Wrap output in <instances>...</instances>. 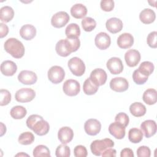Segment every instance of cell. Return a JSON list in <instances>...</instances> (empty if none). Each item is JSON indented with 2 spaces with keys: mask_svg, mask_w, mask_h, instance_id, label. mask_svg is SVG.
Wrapping results in <instances>:
<instances>
[{
  "mask_svg": "<svg viewBox=\"0 0 157 157\" xmlns=\"http://www.w3.org/2000/svg\"><path fill=\"white\" fill-rule=\"evenodd\" d=\"M1 72L5 76H12L17 71V64L12 61L6 60L1 64Z\"/></svg>",
  "mask_w": 157,
  "mask_h": 157,
  "instance_id": "7402d4cb",
  "label": "cell"
},
{
  "mask_svg": "<svg viewBox=\"0 0 157 157\" xmlns=\"http://www.w3.org/2000/svg\"><path fill=\"white\" fill-rule=\"evenodd\" d=\"M85 132L90 136H96L101 129V124L99 121L94 118H90L86 120L84 124Z\"/></svg>",
  "mask_w": 157,
  "mask_h": 157,
  "instance_id": "7c38bea8",
  "label": "cell"
},
{
  "mask_svg": "<svg viewBox=\"0 0 157 157\" xmlns=\"http://www.w3.org/2000/svg\"><path fill=\"white\" fill-rule=\"evenodd\" d=\"M20 36L26 40L33 39L36 35V28L30 24H26L21 26L20 29Z\"/></svg>",
  "mask_w": 157,
  "mask_h": 157,
  "instance_id": "603a6c76",
  "label": "cell"
},
{
  "mask_svg": "<svg viewBox=\"0 0 157 157\" xmlns=\"http://www.w3.org/2000/svg\"><path fill=\"white\" fill-rule=\"evenodd\" d=\"M114 146V142L109 139L105 138L101 140H95L90 145V149L95 156H101L107 149L112 148Z\"/></svg>",
  "mask_w": 157,
  "mask_h": 157,
  "instance_id": "277c9868",
  "label": "cell"
},
{
  "mask_svg": "<svg viewBox=\"0 0 157 157\" xmlns=\"http://www.w3.org/2000/svg\"><path fill=\"white\" fill-rule=\"evenodd\" d=\"M155 69V66L153 65V64L150 62V61H144L142 62L139 68L137 69L139 72H140L142 74H144V75L148 77L149 75H150L152 72H153Z\"/></svg>",
  "mask_w": 157,
  "mask_h": 157,
  "instance_id": "d6a6232c",
  "label": "cell"
},
{
  "mask_svg": "<svg viewBox=\"0 0 157 157\" xmlns=\"http://www.w3.org/2000/svg\"><path fill=\"white\" fill-rule=\"evenodd\" d=\"M55 155L57 157H69L71 155V150L68 146L62 144L57 147L55 151Z\"/></svg>",
  "mask_w": 157,
  "mask_h": 157,
  "instance_id": "8d00e7d4",
  "label": "cell"
},
{
  "mask_svg": "<svg viewBox=\"0 0 157 157\" xmlns=\"http://www.w3.org/2000/svg\"><path fill=\"white\" fill-rule=\"evenodd\" d=\"M156 123L154 120H147L143 121L140 124V129L147 138H150L156 132Z\"/></svg>",
  "mask_w": 157,
  "mask_h": 157,
  "instance_id": "e0dca14e",
  "label": "cell"
},
{
  "mask_svg": "<svg viewBox=\"0 0 157 157\" xmlns=\"http://www.w3.org/2000/svg\"><path fill=\"white\" fill-rule=\"evenodd\" d=\"M36 92L29 88H23L17 90L15 94V98L19 102H28L34 99Z\"/></svg>",
  "mask_w": 157,
  "mask_h": 157,
  "instance_id": "52a82bcc",
  "label": "cell"
},
{
  "mask_svg": "<svg viewBox=\"0 0 157 157\" xmlns=\"http://www.w3.org/2000/svg\"><path fill=\"white\" fill-rule=\"evenodd\" d=\"M5 50L15 58L20 59L25 54V47L21 42L16 38L8 39L4 44Z\"/></svg>",
  "mask_w": 157,
  "mask_h": 157,
  "instance_id": "3957f363",
  "label": "cell"
},
{
  "mask_svg": "<svg viewBox=\"0 0 157 157\" xmlns=\"http://www.w3.org/2000/svg\"><path fill=\"white\" fill-rule=\"evenodd\" d=\"M21 155H26V156H28V155H27V154H24V153H18V154H17V155H16V156H21Z\"/></svg>",
  "mask_w": 157,
  "mask_h": 157,
  "instance_id": "c3c4849f",
  "label": "cell"
},
{
  "mask_svg": "<svg viewBox=\"0 0 157 157\" xmlns=\"http://www.w3.org/2000/svg\"><path fill=\"white\" fill-rule=\"evenodd\" d=\"M89 78L94 83L99 86L105 84L107 81V75L104 69L96 68L91 71Z\"/></svg>",
  "mask_w": 157,
  "mask_h": 157,
  "instance_id": "30bf717a",
  "label": "cell"
},
{
  "mask_svg": "<svg viewBox=\"0 0 157 157\" xmlns=\"http://www.w3.org/2000/svg\"><path fill=\"white\" fill-rule=\"evenodd\" d=\"M64 93L69 96H77L80 91V85L78 81L74 79H69L64 82L63 85Z\"/></svg>",
  "mask_w": 157,
  "mask_h": 157,
  "instance_id": "ba28073f",
  "label": "cell"
},
{
  "mask_svg": "<svg viewBox=\"0 0 157 157\" xmlns=\"http://www.w3.org/2000/svg\"><path fill=\"white\" fill-rule=\"evenodd\" d=\"M82 26L84 31L86 32L92 31L96 26V22L91 17H85L82 20Z\"/></svg>",
  "mask_w": 157,
  "mask_h": 157,
  "instance_id": "836d02e7",
  "label": "cell"
},
{
  "mask_svg": "<svg viewBox=\"0 0 157 157\" xmlns=\"http://www.w3.org/2000/svg\"><path fill=\"white\" fill-rule=\"evenodd\" d=\"M125 129L123 124L117 121L111 123L109 126V132L117 139H122L125 136Z\"/></svg>",
  "mask_w": 157,
  "mask_h": 157,
  "instance_id": "ac0fdd59",
  "label": "cell"
},
{
  "mask_svg": "<svg viewBox=\"0 0 157 157\" xmlns=\"http://www.w3.org/2000/svg\"><path fill=\"white\" fill-rule=\"evenodd\" d=\"M67 66L71 72L75 76H82L85 72V65L83 61L78 57H73L71 58Z\"/></svg>",
  "mask_w": 157,
  "mask_h": 157,
  "instance_id": "5b68a950",
  "label": "cell"
},
{
  "mask_svg": "<svg viewBox=\"0 0 157 157\" xmlns=\"http://www.w3.org/2000/svg\"><path fill=\"white\" fill-rule=\"evenodd\" d=\"M14 16L13 9L8 6H4L0 9V19L2 22L7 23L12 20Z\"/></svg>",
  "mask_w": 157,
  "mask_h": 157,
  "instance_id": "83f0119b",
  "label": "cell"
},
{
  "mask_svg": "<svg viewBox=\"0 0 157 157\" xmlns=\"http://www.w3.org/2000/svg\"><path fill=\"white\" fill-rule=\"evenodd\" d=\"M118 46L123 49L130 48L134 44V37L130 33H124L120 35L117 39Z\"/></svg>",
  "mask_w": 157,
  "mask_h": 157,
  "instance_id": "44dd1931",
  "label": "cell"
},
{
  "mask_svg": "<svg viewBox=\"0 0 157 157\" xmlns=\"http://www.w3.org/2000/svg\"><path fill=\"white\" fill-rule=\"evenodd\" d=\"M26 123L28 128L40 136L47 134L50 129L48 123L42 116L37 114L31 115L27 118Z\"/></svg>",
  "mask_w": 157,
  "mask_h": 157,
  "instance_id": "7a4b0ae2",
  "label": "cell"
},
{
  "mask_svg": "<svg viewBox=\"0 0 157 157\" xmlns=\"http://www.w3.org/2000/svg\"><path fill=\"white\" fill-rule=\"evenodd\" d=\"M129 111L131 113L136 117H140L146 113V107L141 102H135L129 106Z\"/></svg>",
  "mask_w": 157,
  "mask_h": 157,
  "instance_id": "484cf974",
  "label": "cell"
},
{
  "mask_svg": "<svg viewBox=\"0 0 157 157\" xmlns=\"http://www.w3.org/2000/svg\"><path fill=\"white\" fill-rule=\"evenodd\" d=\"M137 155L138 157H150L151 150L147 146H140L137 150Z\"/></svg>",
  "mask_w": 157,
  "mask_h": 157,
  "instance_id": "ee69618b",
  "label": "cell"
},
{
  "mask_svg": "<svg viewBox=\"0 0 157 157\" xmlns=\"http://www.w3.org/2000/svg\"><path fill=\"white\" fill-rule=\"evenodd\" d=\"M128 139L133 144L139 143L143 139V132L138 128H131L128 132Z\"/></svg>",
  "mask_w": 157,
  "mask_h": 157,
  "instance_id": "f546056e",
  "label": "cell"
},
{
  "mask_svg": "<svg viewBox=\"0 0 157 157\" xmlns=\"http://www.w3.org/2000/svg\"><path fill=\"white\" fill-rule=\"evenodd\" d=\"M114 1L113 0H102L100 3L101 8L105 12H110L114 8Z\"/></svg>",
  "mask_w": 157,
  "mask_h": 157,
  "instance_id": "b9f144b4",
  "label": "cell"
},
{
  "mask_svg": "<svg viewBox=\"0 0 157 157\" xmlns=\"http://www.w3.org/2000/svg\"><path fill=\"white\" fill-rule=\"evenodd\" d=\"M71 13L75 18H83L87 13V9L82 4H75L71 8Z\"/></svg>",
  "mask_w": 157,
  "mask_h": 157,
  "instance_id": "d4e9b609",
  "label": "cell"
},
{
  "mask_svg": "<svg viewBox=\"0 0 157 157\" xmlns=\"http://www.w3.org/2000/svg\"><path fill=\"white\" fill-rule=\"evenodd\" d=\"M48 80L53 84L61 83L65 77L64 69L59 66H53L51 67L47 72Z\"/></svg>",
  "mask_w": 157,
  "mask_h": 157,
  "instance_id": "8992f818",
  "label": "cell"
},
{
  "mask_svg": "<svg viewBox=\"0 0 157 157\" xmlns=\"http://www.w3.org/2000/svg\"><path fill=\"white\" fill-rule=\"evenodd\" d=\"M143 101L148 105H153L157 101V91L153 88L146 90L142 96Z\"/></svg>",
  "mask_w": 157,
  "mask_h": 157,
  "instance_id": "4316f807",
  "label": "cell"
},
{
  "mask_svg": "<svg viewBox=\"0 0 157 157\" xmlns=\"http://www.w3.org/2000/svg\"><path fill=\"white\" fill-rule=\"evenodd\" d=\"M121 157H134L133 151L129 148H123L120 153Z\"/></svg>",
  "mask_w": 157,
  "mask_h": 157,
  "instance_id": "7dc6e473",
  "label": "cell"
},
{
  "mask_svg": "<svg viewBox=\"0 0 157 157\" xmlns=\"http://www.w3.org/2000/svg\"><path fill=\"white\" fill-rule=\"evenodd\" d=\"M69 21L68 13L64 11H59L55 13L51 19L52 25L56 28L64 27Z\"/></svg>",
  "mask_w": 157,
  "mask_h": 157,
  "instance_id": "9c48e42d",
  "label": "cell"
},
{
  "mask_svg": "<svg viewBox=\"0 0 157 157\" xmlns=\"http://www.w3.org/2000/svg\"><path fill=\"white\" fill-rule=\"evenodd\" d=\"M18 81L24 85H33L37 80V77L35 72L31 71H21L18 75Z\"/></svg>",
  "mask_w": 157,
  "mask_h": 157,
  "instance_id": "5bb4252c",
  "label": "cell"
},
{
  "mask_svg": "<svg viewBox=\"0 0 157 157\" xmlns=\"http://www.w3.org/2000/svg\"><path fill=\"white\" fill-rule=\"evenodd\" d=\"M80 46V41L78 37H67L58 41L55 46V50L58 55L66 57L72 52H76Z\"/></svg>",
  "mask_w": 157,
  "mask_h": 157,
  "instance_id": "6da1fadb",
  "label": "cell"
},
{
  "mask_svg": "<svg viewBox=\"0 0 157 157\" xmlns=\"http://www.w3.org/2000/svg\"><path fill=\"white\" fill-rule=\"evenodd\" d=\"M65 34L67 38L78 37L80 35V29L77 23L68 25L65 29Z\"/></svg>",
  "mask_w": 157,
  "mask_h": 157,
  "instance_id": "4dcf8cb0",
  "label": "cell"
},
{
  "mask_svg": "<svg viewBox=\"0 0 157 157\" xmlns=\"http://www.w3.org/2000/svg\"><path fill=\"white\" fill-rule=\"evenodd\" d=\"M74 155L75 157H86L88 155V151L85 146L79 145L74 148Z\"/></svg>",
  "mask_w": 157,
  "mask_h": 157,
  "instance_id": "7bdbcfd3",
  "label": "cell"
},
{
  "mask_svg": "<svg viewBox=\"0 0 157 157\" xmlns=\"http://www.w3.org/2000/svg\"><path fill=\"white\" fill-rule=\"evenodd\" d=\"M106 66L110 72L113 75L119 74L123 70V64L121 60L118 57L110 58L106 63Z\"/></svg>",
  "mask_w": 157,
  "mask_h": 157,
  "instance_id": "4fadbf2b",
  "label": "cell"
},
{
  "mask_svg": "<svg viewBox=\"0 0 157 157\" xmlns=\"http://www.w3.org/2000/svg\"><path fill=\"white\" fill-rule=\"evenodd\" d=\"M140 53L137 50L130 49L124 54V59L126 64L131 67L136 66L140 61Z\"/></svg>",
  "mask_w": 157,
  "mask_h": 157,
  "instance_id": "9a60e30c",
  "label": "cell"
},
{
  "mask_svg": "<svg viewBox=\"0 0 157 157\" xmlns=\"http://www.w3.org/2000/svg\"><path fill=\"white\" fill-rule=\"evenodd\" d=\"M117 154V151L115 149L112 148H109L105 150L102 154L101 156L103 157H115Z\"/></svg>",
  "mask_w": 157,
  "mask_h": 157,
  "instance_id": "f6af8a7d",
  "label": "cell"
},
{
  "mask_svg": "<svg viewBox=\"0 0 157 157\" xmlns=\"http://www.w3.org/2000/svg\"><path fill=\"white\" fill-rule=\"evenodd\" d=\"M129 83L128 80L123 77H118L113 78L110 82V88L113 91L121 93L128 90Z\"/></svg>",
  "mask_w": 157,
  "mask_h": 157,
  "instance_id": "8fae6325",
  "label": "cell"
},
{
  "mask_svg": "<svg viewBox=\"0 0 157 157\" xmlns=\"http://www.w3.org/2000/svg\"><path fill=\"white\" fill-rule=\"evenodd\" d=\"M33 156L34 157L40 156H50V151L48 148L44 145L36 146L33 150Z\"/></svg>",
  "mask_w": 157,
  "mask_h": 157,
  "instance_id": "d590c367",
  "label": "cell"
},
{
  "mask_svg": "<svg viewBox=\"0 0 157 157\" xmlns=\"http://www.w3.org/2000/svg\"><path fill=\"white\" fill-rule=\"evenodd\" d=\"M10 114V116L14 119H22L26 115L27 110L21 105H16L11 109Z\"/></svg>",
  "mask_w": 157,
  "mask_h": 157,
  "instance_id": "1f68e13d",
  "label": "cell"
},
{
  "mask_svg": "<svg viewBox=\"0 0 157 157\" xmlns=\"http://www.w3.org/2000/svg\"><path fill=\"white\" fill-rule=\"evenodd\" d=\"M107 29L112 34H116L121 31L123 27L122 21L118 18L113 17L108 19L105 23Z\"/></svg>",
  "mask_w": 157,
  "mask_h": 157,
  "instance_id": "d6986e66",
  "label": "cell"
},
{
  "mask_svg": "<svg viewBox=\"0 0 157 157\" xmlns=\"http://www.w3.org/2000/svg\"><path fill=\"white\" fill-rule=\"evenodd\" d=\"M96 46L100 50H105L109 47L111 43V39L109 34L104 32L98 33L94 39Z\"/></svg>",
  "mask_w": 157,
  "mask_h": 157,
  "instance_id": "2e32d148",
  "label": "cell"
},
{
  "mask_svg": "<svg viewBox=\"0 0 157 157\" xmlns=\"http://www.w3.org/2000/svg\"><path fill=\"white\" fill-rule=\"evenodd\" d=\"M9 33L8 26L2 23H0V37L3 38L6 37Z\"/></svg>",
  "mask_w": 157,
  "mask_h": 157,
  "instance_id": "bcb514c9",
  "label": "cell"
},
{
  "mask_svg": "<svg viewBox=\"0 0 157 157\" xmlns=\"http://www.w3.org/2000/svg\"><path fill=\"white\" fill-rule=\"evenodd\" d=\"M0 105L4 106L9 104V103L11 101V94L10 93V92L7 90L1 89L0 91Z\"/></svg>",
  "mask_w": 157,
  "mask_h": 157,
  "instance_id": "f35d334b",
  "label": "cell"
},
{
  "mask_svg": "<svg viewBox=\"0 0 157 157\" xmlns=\"http://www.w3.org/2000/svg\"><path fill=\"white\" fill-rule=\"evenodd\" d=\"M99 86L94 83L90 78H86L83 85V90L86 95L94 94L98 90Z\"/></svg>",
  "mask_w": 157,
  "mask_h": 157,
  "instance_id": "f1b7e54d",
  "label": "cell"
},
{
  "mask_svg": "<svg viewBox=\"0 0 157 157\" xmlns=\"http://www.w3.org/2000/svg\"><path fill=\"white\" fill-rule=\"evenodd\" d=\"M74 137V132L72 129L68 126L61 128L58 132V138L63 144L69 143Z\"/></svg>",
  "mask_w": 157,
  "mask_h": 157,
  "instance_id": "ffe728a7",
  "label": "cell"
},
{
  "mask_svg": "<svg viewBox=\"0 0 157 157\" xmlns=\"http://www.w3.org/2000/svg\"><path fill=\"white\" fill-rule=\"evenodd\" d=\"M18 142L23 145H27L33 144L34 140V136L31 132L26 131L21 133L18 137Z\"/></svg>",
  "mask_w": 157,
  "mask_h": 157,
  "instance_id": "e575fe53",
  "label": "cell"
},
{
  "mask_svg": "<svg viewBox=\"0 0 157 157\" xmlns=\"http://www.w3.org/2000/svg\"><path fill=\"white\" fill-rule=\"evenodd\" d=\"M147 42L148 46L153 48L157 47V32L152 31L149 33L147 38Z\"/></svg>",
  "mask_w": 157,
  "mask_h": 157,
  "instance_id": "ab89813d",
  "label": "cell"
},
{
  "mask_svg": "<svg viewBox=\"0 0 157 157\" xmlns=\"http://www.w3.org/2000/svg\"><path fill=\"white\" fill-rule=\"evenodd\" d=\"M156 18L155 12L150 9L145 8L142 10L139 14V19L144 24H150Z\"/></svg>",
  "mask_w": 157,
  "mask_h": 157,
  "instance_id": "cb8c5ba5",
  "label": "cell"
},
{
  "mask_svg": "<svg viewBox=\"0 0 157 157\" xmlns=\"http://www.w3.org/2000/svg\"><path fill=\"white\" fill-rule=\"evenodd\" d=\"M148 77H147L142 74L138 69L135 70L132 74V79L134 83L137 85H143L148 80Z\"/></svg>",
  "mask_w": 157,
  "mask_h": 157,
  "instance_id": "74e56055",
  "label": "cell"
},
{
  "mask_svg": "<svg viewBox=\"0 0 157 157\" xmlns=\"http://www.w3.org/2000/svg\"><path fill=\"white\" fill-rule=\"evenodd\" d=\"M115 121L123 124L124 127H126L128 125L129 122V118L128 115L124 112L118 113L115 116Z\"/></svg>",
  "mask_w": 157,
  "mask_h": 157,
  "instance_id": "60d3db41",
  "label": "cell"
}]
</instances>
